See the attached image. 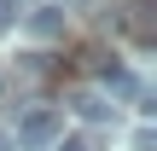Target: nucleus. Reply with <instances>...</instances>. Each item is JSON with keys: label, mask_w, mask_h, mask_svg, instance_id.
<instances>
[{"label": "nucleus", "mask_w": 157, "mask_h": 151, "mask_svg": "<svg viewBox=\"0 0 157 151\" xmlns=\"http://www.w3.org/2000/svg\"><path fill=\"white\" fill-rule=\"evenodd\" d=\"M58 140H64V116L52 105H29L17 116V128H12V145H23V151H47V145H58Z\"/></svg>", "instance_id": "obj_1"}, {"label": "nucleus", "mask_w": 157, "mask_h": 151, "mask_svg": "<svg viewBox=\"0 0 157 151\" xmlns=\"http://www.w3.org/2000/svg\"><path fill=\"white\" fill-rule=\"evenodd\" d=\"M122 35L134 47H151L157 41V0H128L122 6Z\"/></svg>", "instance_id": "obj_2"}, {"label": "nucleus", "mask_w": 157, "mask_h": 151, "mask_svg": "<svg viewBox=\"0 0 157 151\" xmlns=\"http://www.w3.org/2000/svg\"><path fill=\"white\" fill-rule=\"evenodd\" d=\"M64 29H70L64 6H35V12H29V35H35V41H64Z\"/></svg>", "instance_id": "obj_3"}, {"label": "nucleus", "mask_w": 157, "mask_h": 151, "mask_svg": "<svg viewBox=\"0 0 157 151\" xmlns=\"http://www.w3.org/2000/svg\"><path fill=\"white\" fill-rule=\"evenodd\" d=\"M93 58H99V52H93ZM99 81H105V99H111V93H117V99H140V81H134L117 58H111V64L99 58Z\"/></svg>", "instance_id": "obj_4"}, {"label": "nucleus", "mask_w": 157, "mask_h": 151, "mask_svg": "<svg viewBox=\"0 0 157 151\" xmlns=\"http://www.w3.org/2000/svg\"><path fill=\"white\" fill-rule=\"evenodd\" d=\"M70 111H76V116H87V122H105L117 105H111L105 93H93V87H76V93H70Z\"/></svg>", "instance_id": "obj_5"}, {"label": "nucleus", "mask_w": 157, "mask_h": 151, "mask_svg": "<svg viewBox=\"0 0 157 151\" xmlns=\"http://www.w3.org/2000/svg\"><path fill=\"white\" fill-rule=\"evenodd\" d=\"M58 151H99L93 134H70V140H58Z\"/></svg>", "instance_id": "obj_6"}, {"label": "nucleus", "mask_w": 157, "mask_h": 151, "mask_svg": "<svg viewBox=\"0 0 157 151\" xmlns=\"http://www.w3.org/2000/svg\"><path fill=\"white\" fill-rule=\"evenodd\" d=\"M17 12H23V6H17V0H0V35H6V29H12V23H17Z\"/></svg>", "instance_id": "obj_7"}, {"label": "nucleus", "mask_w": 157, "mask_h": 151, "mask_svg": "<svg viewBox=\"0 0 157 151\" xmlns=\"http://www.w3.org/2000/svg\"><path fill=\"white\" fill-rule=\"evenodd\" d=\"M0 151H17V145H12V134H0Z\"/></svg>", "instance_id": "obj_8"}, {"label": "nucleus", "mask_w": 157, "mask_h": 151, "mask_svg": "<svg viewBox=\"0 0 157 151\" xmlns=\"http://www.w3.org/2000/svg\"><path fill=\"white\" fill-rule=\"evenodd\" d=\"M0 93H6V81H0Z\"/></svg>", "instance_id": "obj_9"}]
</instances>
